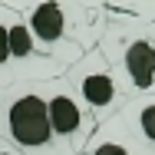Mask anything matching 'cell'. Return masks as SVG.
Returning a JSON list of instances; mask_svg holds the SVG:
<instances>
[{
  "label": "cell",
  "mask_w": 155,
  "mask_h": 155,
  "mask_svg": "<svg viewBox=\"0 0 155 155\" xmlns=\"http://www.w3.org/2000/svg\"><path fill=\"white\" fill-rule=\"evenodd\" d=\"M96 50L112 66L125 99L155 96V36L152 23H132L106 17Z\"/></svg>",
  "instance_id": "6da1fadb"
},
{
  "label": "cell",
  "mask_w": 155,
  "mask_h": 155,
  "mask_svg": "<svg viewBox=\"0 0 155 155\" xmlns=\"http://www.w3.org/2000/svg\"><path fill=\"white\" fill-rule=\"evenodd\" d=\"M0 139L17 155H60L46 116L43 83L0 89Z\"/></svg>",
  "instance_id": "7a4b0ae2"
},
{
  "label": "cell",
  "mask_w": 155,
  "mask_h": 155,
  "mask_svg": "<svg viewBox=\"0 0 155 155\" xmlns=\"http://www.w3.org/2000/svg\"><path fill=\"white\" fill-rule=\"evenodd\" d=\"M63 83L73 89V96L86 106V112L96 119V125L109 122L112 116H119V109L125 106V93L112 73V66L106 63V56L99 50H86L73 66H66Z\"/></svg>",
  "instance_id": "3957f363"
},
{
  "label": "cell",
  "mask_w": 155,
  "mask_h": 155,
  "mask_svg": "<svg viewBox=\"0 0 155 155\" xmlns=\"http://www.w3.org/2000/svg\"><path fill=\"white\" fill-rule=\"evenodd\" d=\"M43 99H46V116H50V129H53L60 155H83L89 135L96 132V119L73 96V89L63 83V76L43 83Z\"/></svg>",
  "instance_id": "277c9868"
},
{
  "label": "cell",
  "mask_w": 155,
  "mask_h": 155,
  "mask_svg": "<svg viewBox=\"0 0 155 155\" xmlns=\"http://www.w3.org/2000/svg\"><path fill=\"white\" fill-rule=\"evenodd\" d=\"M0 23L7 30V46H10V63H13L17 83H50V79H60L66 73L60 63H53L50 56L40 53V46L33 43L30 30L17 10L0 3Z\"/></svg>",
  "instance_id": "5b68a950"
},
{
  "label": "cell",
  "mask_w": 155,
  "mask_h": 155,
  "mask_svg": "<svg viewBox=\"0 0 155 155\" xmlns=\"http://www.w3.org/2000/svg\"><path fill=\"white\" fill-rule=\"evenodd\" d=\"M83 155H152L129 129L119 116H112L109 122L96 125V132L89 135Z\"/></svg>",
  "instance_id": "8992f818"
},
{
  "label": "cell",
  "mask_w": 155,
  "mask_h": 155,
  "mask_svg": "<svg viewBox=\"0 0 155 155\" xmlns=\"http://www.w3.org/2000/svg\"><path fill=\"white\" fill-rule=\"evenodd\" d=\"M119 119L125 129L155 155V96H139V99H125L119 109Z\"/></svg>",
  "instance_id": "52a82bcc"
},
{
  "label": "cell",
  "mask_w": 155,
  "mask_h": 155,
  "mask_svg": "<svg viewBox=\"0 0 155 155\" xmlns=\"http://www.w3.org/2000/svg\"><path fill=\"white\" fill-rule=\"evenodd\" d=\"M106 17L132 20V23H155V0H109Z\"/></svg>",
  "instance_id": "ba28073f"
},
{
  "label": "cell",
  "mask_w": 155,
  "mask_h": 155,
  "mask_svg": "<svg viewBox=\"0 0 155 155\" xmlns=\"http://www.w3.org/2000/svg\"><path fill=\"white\" fill-rule=\"evenodd\" d=\"M66 3H73V7H79V10H106L109 0H66Z\"/></svg>",
  "instance_id": "9c48e42d"
},
{
  "label": "cell",
  "mask_w": 155,
  "mask_h": 155,
  "mask_svg": "<svg viewBox=\"0 0 155 155\" xmlns=\"http://www.w3.org/2000/svg\"><path fill=\"white\" fill-rule=\"evenodd\" d=\"M152 36H155V23H152Z\"/></svg>",
  "instance_id": "30bf717a"
}]
</instances>
